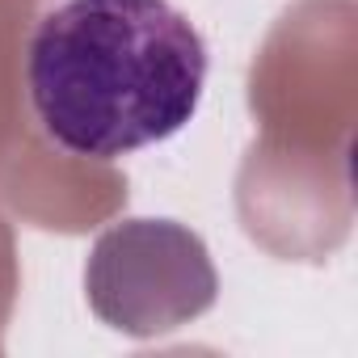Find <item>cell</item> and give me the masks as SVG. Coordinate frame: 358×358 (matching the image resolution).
I'll return each instance as SVG.
<instances>
[{
	"label": "cell",
	"mask_w": 358,
	"mask_h": 358,
	"mask_svg": "<svg viewBox=\"0 0 358 358\" xmlns=\"http://www.w3.org/2000/svg\"><path fill=\"white\" fill-rule=\"evenodd\" d=\"M207 68L199 26L169 0H59L26 51L43 131L89 160L177 135L199 114Z\"/></svg>",
	"instance_id": "6da1fadb"
}]
</instances>
